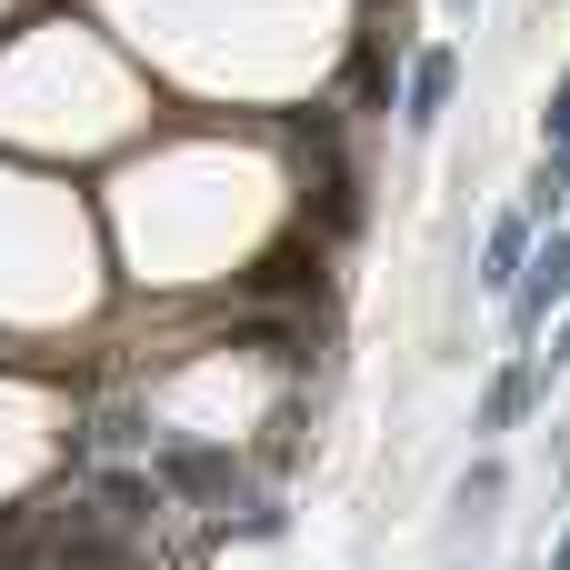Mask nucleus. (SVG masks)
<instances>
[{"label": "nucleus", "instance_id": "nucleus-1", "mask_svg": "<svg viewBox=\"0 0 570 570\" xmlns=\"http://www.w3.org/2000/svg\"><path fill=\"white\" fill-rule=\"evenodd\" d=\"M551 301H570V230H551V240L531 250V271H521V331H531Z\"/></svg>", "mask_w": 570, "mask_h": 570}, {"label": "nucleus", "instance_id": "nucleus-2", "mask_svg": "<svg viewBox=\"0 0 570 570\" xmlns=\"http://www.w3.org/2000/svg\"><path fill=\"white\" fill-rule=\"evenodd\" d=\"M451 80H461V60H451V50H421V60H411V130H431V120H441Z\"/></svg>", "mask_w": 570, "mask_h": 570}, {"label": "nucleus", "instance_id": "nucleus-3", "mask_svg": "<svg viewBox=\"0 0 570 570\" xmlns=\"http://www.w3.org/2000/svg\"><path fill=\"white\" fill-rule=\"evenodd\" d=\"M521 271H531V220H501L481 250V291H521Z\"/></svg>", "mask_w": 570, "mask_h": 570}, {"label": "nucleus", "instance_id": "nucleus-4", "mask_svg": "<svg viewBox=\"0 0 570 570\" xmlns=\"http://www.w3.org/2000/svg\"><path fill=\"white\" fill-rule=\"evenodd\" d=\"M40 561H50L40 511H0V570H40Z\"/></svg>", "mask_w": 570, "mask_h": 570}, {"label": "nucleus", "instance_id": "nucleus-5", "mask_svg": "<svg viewBox=\"0 0 570 570\" xmlns=\"http://www.w3.org/2000/svg\"><path fill=\"white\" fill-rule=\"evenodd\" d=\"M160 481H170V491H230V461H220V451H170Z\"/></svg>", "mask_w": 570, "mask_h": 570}, {"label": "nucleus", "instance_id": "nucleus-6", "mask_svg": "<svg viewBox=\"0 0 570 570\" xmlns=\"http://www.w3.org/2000/svg\"><path fill=\"white\" fill-rule=\"evenodd\" d=\"M561 180H570V80L551 90V170H541V210H561Z\"/></svg>", "mask_w": 570, "mask_h": 570}, {"label": "nucleus", "instance_id": "nucleus-7", "mask_svg": "<svg viewBox=\"0 0 570 570\" xmlns=\"http://www.w3.org/2000/svg\"><path fill=\"white\" fill-rule=\"evenodd\" d=\"M521 411H531V371H501V381H491V431H511Z\"/></svg>", "mask_w": 570, "mask_h": 570}, {"label": "nucleus", "instance_id": "nucleus-8", "mask_svg": "<svg viewBox=\"0 0 570 570\" xmlns=\"http://www.w3.org/2000/svg\"><path fill=\"white\" fill-rule=\"evenodd\" d=\"M491 501H501V471H491V461H481V471H471V481H461V511H491Z\"/></svg>", "mask_w": 570, "mask_h": 570}, {"label": "nucleus", "instance_id": "nucleus-9", "mask_svg": "<svg viewBox=\"0 0 570 570\" xmlns=\"http://www.w3.org/2000/svg\"><path fill=\"white\" fill-rule=\"evenodd\" d=\"M551 351H561V361H570V331H561V341H551Z\"/></svg>", "mask_w": 570, "mask_h": 570}, {"label": "nucleus", "instance_id": "nucleus-10", "mask_svg": "<svg viewBox=\"0 0 570 570\" xmlns=\"http://www.w3.org/2000/svg\"><path fill=\"white\" fill-rule=\"evenodd\" d=\"M561 570H570V541H561Z\"/></svg>", "mask_w": 570, "mask_h": 570}, {"label": "nucleus", "instance_id": "nucleus-11", "mask_svg": "<svg viewBox=\"0 0 570 570\" xmlns=\"http://www.w3.org/2000/svg\"><path fill=\"white\" fill-rule=\"evenodd\" d=\"M561 461H570V451H561Z\"/></svg>", "mask_w": 570, "mask_h": 570}]
</instances>
